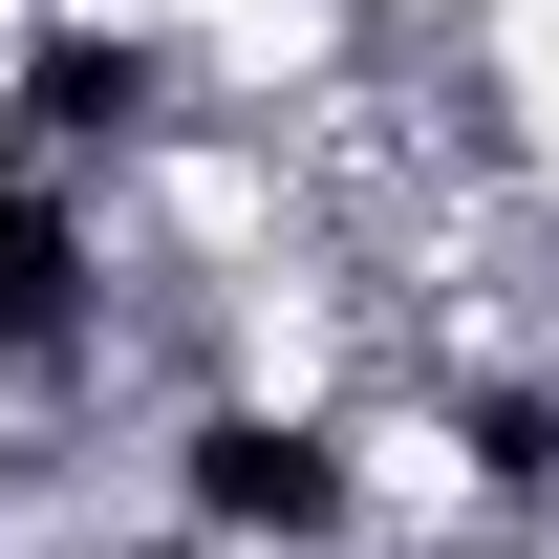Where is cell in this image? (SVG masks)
I'll return each instance as SVG.
<instances>
[{"label": "cell", "mask_w": 559, "mask_h": 559, "mask_svg": "<svg viewBox=\"0 0 559 559\" xmlns=\"http://www.w3.org/2000/svg\"><path fill=\"white\" fill-rule=\"evenodd\" d=\"M388 22H409V44H474V22H495V0H388Z\"/></svg>", "instance_id": "7a4b0ae2"}, {"label": "cell", "mask_w": 559, "mask_h": 559, "mask_svg": "<svg viewBox=\"0 0 559 559\" xmlns=\"http://www.w3.org/2000/svg\"><path fill=\"white\" fill-rule=\"evenodd\" d=\"M452 66H474V108L516 130V173H559V0H495Z\"/></svg>", "instance_id": "6da1fadb"}]
</instances>
